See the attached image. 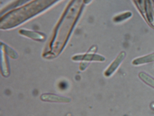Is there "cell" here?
Returning a JSON list of instances; mask_svg holds the SVG:
<instances>
[{"mask_svg":"<svg viewBox=\"0 0 154 116\" xmlns=\"http://www.w3.org/2000/svg\"><path fill=\"white\" fill-rule=\"evenodd\" d=\"M125 55V53L124 52H122L116 58V60L113 62L111 65L108 68V69L105 71V75L106 77H109L115 72L124 59Z\"/></svg>","mask_w":154,"mask_h":116,"instance_id":"1","label":"cell"},{"mask_svg":"<svg viewBox=\"0 0 154 116\" xmlns=\"http://www.w3.org/2000/svg\"><path fill=\"white\" fill-rule=\"evenodd\" d=\"M153 61H154V53L136 59L133 61L132 63L134 65H139Z\"/></svg>","mask_w":154,"mask_h":116,"instance_id":"2","label":"cell"},{"mask_svg":"<svg viewBox=\"0 0 154 116\" xmlns=\"http://www.w3.org/2000/svg\"><path fill=\"white\" fill-rule=\"evenodd\" d=\"M139 77L145 83L154 88V79L151 76L146 74L145 72H141L139 74Z\"/></svg>","mask_w":154,"mask_h":116,"instance_id":"3","label":"cell"},{"mask_svg":"<svg viewBox=\"0 0 154 116\" xmlns=\"http://www.w3.org/2000/svg\"><path fill=\"white\" fill-rule=\"evenodd\" d=\"M150 108L154 110V102H152L150 104Z\"/></svg>","mask_w":154,"mask_h":116,"instance_id":"4","label":"cell"}]
</instances>
